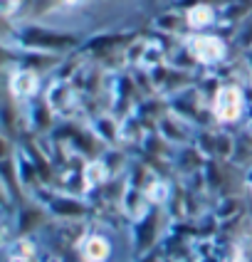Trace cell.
<instances>
[{
    "mask_svg": "<svg viewBox=\"0 0 252 262\" xmlns=\"http://www.w3.org/2000/svg\"><path fill=\"white\" fill-rule=\"evenodd\" d=\"M109 252H111L109 243H106L104 237H99V235H91V237H87V240H84V245H82V255H84L89 262L106 260V257H109Z\"/></svg>",
    "mask_w": 252,
    "mask_h": 262,
    "instance_id": "3957f363",
    "label": "cell"
},
{
    "mask_svg": "<svg viewBox=\"0 0 252 262\" xmlns=\"http://www.w3.org/2000/svg\"><path fill=\"white\" fill-rule=\"evenodd\" d=\"M188 50H191V55L195 59H200V62H218V59L225 55V45L218 40V37H191L188 40Z\"/></svg>",
    "mask_w": 252,
    "mask_h": 262,
    "instance_id": "7a4b0ae2",
    "label": "cell"
},
{
    "mask_svg": "<svg viewBox=\"0 0 252 262\" xmlns=\"http://www.w3.org/2000/svg\"><path fill=\"white\" fill-rule=\"evenodd\" d=\"M210 20H213V10L208 5H198V8H193L191 13H188V23H191L193 28H203Z\"/></svg>",
    "mask_w": 252,
    "mask_h": 262,
    "instance_id": "5b68a950",
    "label": "cell"
},
{
    "mask_svg": "<svg viewBox=\"0 0 252 262\" xmlns=\"http://www.w3.org/2000/svg\"><path fill=\"white\" fill-rule=\"evenodd\" d=\"M10 92H13L15 97H20V99L32 97L37 92V77L32 72H17L13 77V82H10Z\"/></svg>",
    "mask_w": 252,
    "mask_h": 262,
    "instance_id": "277c9868",
    "label": "cell"
},
{
    "mask_svg": "<svg viewBox=\"0 0 252 262\" xmlns=\"http://www.w3.org/2000/svg\"><path fill=\"white\" fill-rule=\"evenodd\" d=\"M10 262H35V260H32V257H20V255H17V257H13Z\"/></svg>",
    "mask_w": 252,
    "mask_h": 262,
    "instance_id": "52a82bcc",
    "label": "cell"
},
{
    "mask_svg": "<svg viewBox=\"0 0 252 262\" xmlns=\"http://www.w3.org/2000/svg\"><path fill=\"white\" fill-rule=\"evenodd\" d=\"M104 176H106V168H104L102 163H91V166H87V181L89 183H102Z\"/></svg>",
    "mask_w": 252,
    "mask_h": 262,
    "instance_id": "8992f818",
    "label": "cell"
},
{
    "mask_svg": "<svg viewBox=\"0 0 252 262\" xmlns=\"http://www.w3.org/2000/svg\"><path fill=\"white\" fill-rule=\"evenodd\" d=\"M213 112L220 121H235L242 112V92L233 84L227 87H220L218 97H215V104H213Z\"/></svg>",
    "mask_w": 252,
    "mask_h": 262,
    "instance_id": "6da1fadb",
    "label": "cell"
}]
</instances>
